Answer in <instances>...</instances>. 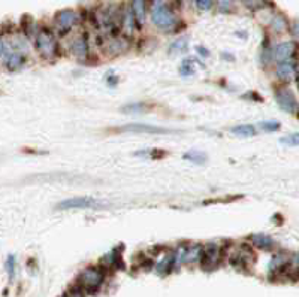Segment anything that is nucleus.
I'll use <instances>...</instances> for the list:
<instances>
[{
	"mask_svg": "<svg viewBox=\"0 0 299 297\" xmlns=\"http://www.w3.org/2000/svg\"><path fill=\"white\" fill-rule=\"evenodd\" d=\"M290 34L293 36L295 42L299 44V20H295L293 23H290V28H289Z\"/></svg>",
	"mask_w": 299,
	"mask_h": 297,
	"instance_id": "nucleus-34",
	"label": "nucleus"
},
{
	"mask_svg": "<svg viewBox=\"0 0 299 297\" xmlns=\"http://www.w3.org/2000/svg\"><path fill=\"white\" fill-rule=\"evenodd\" d=\"M99 265L102 266V268H105V269H108V268H114V269H124V263H123V258H121V252H120V249H118V246L117 248H114V249H111L109 252H107L101 260H99Z\"/></svg>",
	"mask_w": 299,
	"mask_h": 297,
	"instance_id": "nucleus-16",
	"label": "nucleus"
},
{
	"mask_svg": "<svg viewBox=\"0 0 299 297\" xmlns=\"http://www.w3.org/2000/svg\"><path fill=\"white\" fill-rule=\"evenodd\" d=\"M183 159L187 160V162L194 163V164H204V163H207V160H208V157H207L205 153L196 151V150H191V151L184 153V154H183Z\"/></svg>",
	"mask_w": 299,
	"mask_h": 297,
	"instance_id": "nucleus-26",
	"label": "nucleus"
},
{
	"mask_svg": "<svg viewBox=\"0 0 299 297\" xmlns=\"http://www.w3.org/2000/svg\"><path fill=\"white\" fill-rule=\"evenodd\" d=\"M243 99H245V100H254V102H263V97L260 96V94H257L256 91H250V93H245V94H243Z\"/></svg>",
	"mask_w": 299,
	"mask_h": 297,
	"instance_id": "nucleus-36",
	"label": "nucleus"
},
{
	"mask_svg": "<svg viewBox=\"0 0 299 297\" xmlns=\"http://www.w3.org/2000/svg\"><path fill=\"white\" fill-rule=\"evenodd\" d=\"M280 143L287 145V146H298L299 145V132H293L289 135L280 137Z\"/></svg>",
	"mask_w": 299,
	"mask_h": 297,
	"instance_id": "nucleus-29",
	"label": "nucleus"
},
{
	"mask_svg": "<svg viewBox=\"0 0 299 297\" xmlns=\"http://www.w3.org/2000/svg\"><path fill=\"white\" fill-rule=\"evenodd\" d=\"M71 53L75 55L78 60L85 61L87 57L90 54V45H88V36L87 33H82L80 36H77L72 44H71Z\"/></svg>",
	"mask_w": 299,
	"mask_h": 297,
	"instance_id": "nucleus-12",
	"label": "nucleus"
},
{
	"mask_svg": "<svg viewBox=\"0 0 299 297\" xmlns=\"http://www.w3.org/2000/svg\"><path fill=\"white\" fill-rule=\"evenodd\" d=\"M216 3L221 12H227L232 8V0H216Z\"/></svg>",
	"mask_w": 299,
	"mask_h": 297,
	"instance_id": "nucleus-35",
	"label": "nucleus"
},
{
	"mask_svg": "<svg viewBox=\"0 0 299 297\" xmlns=\"http://www.w3.org/2000/svg\"><path fill=\"white\" fill-rule=\"evenodd\" d=\"M274 99L278 105V108L287 114H296L298 112L299 102L293 93V90L287 84H278L274 88Z\"/></svg>",
	"mask_w": 299,
	"mask_h": 297,
	"instance_id": "nucleus-5",
	"label": "nucleus"
},
{
	"mask_svg": "<svg viewBox=\"0 0 299 297\" xmlns=\"http://www.w3.org/2000/svg\"><path fill=\"white\" fill-rule=\"evenodd\" d=\"M130 9L135 15L138 27L141 28L147 15V0H130Z\"/></svg>",
	"mask_w": 299,
	"mask_h": 297,
	"instance_id": "nucleus-19",
	"label": "nucleus"
},
{
	"mask_svg": "<svg viewBox=\"0 0 299 297\" xmlns=\"http://www.w3.org/2000/svg\"><path fill=\"white\" fill-rule=\"evenodd\" d=\"M115 130L121 132V133H147V135H171V133H175V130H171V129L151 126V124H142V123L124 124V126L115 129Z\"/></svg>",
	"mask_w": 299,
	"mask_h": 297,
	"instance_id": "nucleus-7",
	"label": "nucleus"
},
{
	"mask_svg": "<svg viewBox=\"0 0 299 297\" xmlns=\"http://www.w3.org/2000/svg\"><path fill=\"white\" fill-rule=\"evenodd\" d=\"M296 84H298V90H299V75H298V78H296Z\"/></svg>",
	"mask_w": 299,
	"mask_h": 297,
	"instance_id": "nucleus-40",
	"label": "nucleus"
},
{
	"mask_svg": "<svg viewBox=\"0 0 299 297\" xmlns=\"http://www.w3.org/2000/svg\"><path fill=\"white\" fill-rule=\"evenodd\" d=\"M243 3H244L247 9H250L253 12H257L260 9H265L268 6H272L271 0H243Z\"/></svg>",
	"mask_w": 299,
	"mask_h": 297,
	"instance_id": "nucleus-27",
	"label": "nucleus"
},
{
	"mask_svg": "<svg viewBox=\"0 0 299 297\" xmlns=\"http://www.w3.org/2000/svg\"><path fill=\"white\" fill-rule=\"evenodd\" d=\"M2 63H3V66L8 72H18L26 64V54L15 50V51L6 55L2 60Z\"/></svg>",
	"mask_w": 299,
	"mask_h": 297,
	"instance_id": "nucleus-14",
	"label": "nucleus"
},
{
	"mask_svg": "<svg viewBox=\"0 0 299 297\" xmlns=\"http://www.w3.org/2000/svg\"><path fill=\"white\" fill-rule=\"evenodd\" d=\"M270 27H271L272 33L281 34V33H284L286 30L290 28V24H289V20H287V17L284 14L277 12V14L272 15L271 21H270Z\"/></svg>",
	"mask_w": 299,
	"mask_h": 297,
	"instance_id": "nucleus-17",
	"label": "nucleus"
},
{
	"mask_svg": "<svg viewBox=\"0 0 299 297\" xmlns=\"http://www.w3.org/2000/svg\"><path fill=\"white\" fill-rule=\"evenodd\" d=\"M54 23L58 34L63 36L68 31H71V28L78 23V14L74 9H61L54 15Z\"/></svg>",
	"mask_w": 299,
	"mask_h": 297,
	"instance_id": "nucleus-8",
	"label": "nucleus"
},
{
	"mask_svg": "<svg viewBox=\"0 0 299 297\" xmlns=\"http://www.w3.org/2000/svg\"><path fill=\"white\" fill-rule=\"evenodd\" d=\"M259 127L263 130V132H277L281 129V123L277 121V120H267V121H260L259 123Z\"/></svg>",
	"mask_w": 299,
	"mask_h": 297,
	"instance_id": "nucleus-28",
	"label": "nucleus"
},
{
	"mask_svg": "<svg viewBox=\"0 0 299 297\" xmlns=\"http://www.w3.org/2000/svg\"><path fill=\"white\" fill-rule=\"evenodd\" d=\"M147 110V105L142 103V102H135V103H129L126 106L121 108V112H130V114H141Z\"/></svg>",
	"mask_w": 299,
	"mask_h": 297,
	"instance_id": "nucleus-30",
	"label": "nucleus"
},
{
	"mask_svg": "<svg viewBox=\"0 0 299 297\" xmlns=\"http://www.w3.org/2000/svg\"><path fill=\"white\" fill-rule=\"evenodd\" d=\"M229 263L240 272H245L254 266L256 263V252L250 243L243 242L238 245L235 251L229 255Z\"/></svg>",
	"mask_w": 299,
	"mask_h": 297,
	"instance_id": "nucleus-4",
	"label": "nucleus"
},
{
	"mask_svg": "<svg viewBox=\"0 0 299 297\" xmlns=\"http://www.w3.org/2000/svg\"><path fill=\"white\" fill-rule=\"evenodd\" d=\"M196 58H184L183 61H181V64H180V67H178V70H180V73H181V77H191V75H194L196 73Z\"/></svg>",
	"mask_w": 299,
	"mask_h": 297,
	"instance_id": "nucleus-25",
	"label": "nucleus"
},
{
	"mask_svg": "<svg viewBox=\"0 0 299 297\" xmlns=\"http://www.w3.org/2000/svg\"><path fill=\"white\" fill-rule=\"evenodd\" d=\"M35 48L44 60H54L60 54V45L51 28L41 27L35 36Z\"/></svg>",
	"mask_w": 299,
	"mask_h": 297,
	"instance_id": "nucleus-2",
	"label": "nucleus"
},
{
	"mask_svg": "<svg viewBox=\"0 0 299 297\" xmlns=\"http://www.w3.org/2000/svg\"><path fill=\"white\" fill-rule=\"evenodd\" d=\"M296 115H298V117H299V106H298V112H296Z\"/></svg>",
	"mask_w": 299,
	"mask_h": 297,
	"instance_id": "nucleus-41",
	"label": "nucleus"
},
{
	"mask_svg": "<svg viewBox=\"0 0 299 297\" xmlns=\"http://www.w3.org/2000/svg\"><path fill=\"white\" fill-rule=\"evenodd\" d=\"M151 20L156 27L163 31H174L178 30V21L175 12L169 3L163 0H154L151 5Z\"/></svg>",
	"mask_w": 299,
	"mask_h": 297,
	"instance_id": "nucleus-1",
	"label": "nucleus"
},
{
	"mask_svg": "<svg viewBox=\"0 0 299 297\" xmlns=\"http://www.w3.org/2000/svg\"><path fill=\"white\" fill-rule=\"evenodd\" d=\"M196 51H197V54L202 55L204 58L210 55V51H208V50H207L205 47H202V45H197V47H196Z\"/></svg>",
	"mask_w": 299,
	"mask_h": 297,
	"instance_id": "nucleus-38",
	"label": "nucleus"
},
{
	"mask_svg": "<svg viewBox=\"0 0 299 297\" xmlns=\"http://www.w3.org/2000/svg\"><path fill=\"white\" fill-rule=\"evenodd\" d=\"M230 133L240 137H251V136L257 135L256 127L253 124H238L230 127Z\"/></svg>",
	"mask_w": 299,
	"mask_h": 297,
	"instance_id": "nucleus-23",
	"label": "nucleus"
},
{
	"mask_svg": "<svg viewBox=\"0 0 299 297\" xmlns=\"http://www.w3.org/2000/svg\"><path fill=\"white\" fill-rule=\"evenodd\" d=\"M63 297H85V291H84V288L80 287L78 284L77 285H72L64 294Z\"/></svg>",
	"mask_w": 299,
	"mask_h": 297,
	"instance_id": "nucleus-32",
	"label": "nucleus"
},
{
	"mask_svg": "<svg viewBox=\"0 0 299 297\" xmlns=\"http://www.w3.org/2000/svg\"><path fill=\"white\" fill-rule=\"evenodd\" d=\"M189 50V38L187 36H181L178 39H175L169 48H168V54L169 55H178V54H184L187 53Z\"/></svg>",
	"mask_w": 299,
	"mask_h": 297,
	"instance_id": "nucleus-21",
	"label": "nucleus"
},
{
	"mask_svg": "<svg viewBox=\"0 0 299 297\" xmlns=\"http://www.w3.org/2000/svg\"><path fill=\"white\" fill-rule=\"evenodd\" d=\"M130 48V41L126 36H115L109 39V42L105 47V53L111 57L124 54Z\"/></svg>",
	"mask_w": 299,
	"mask_h": 297,
	"instance_id": "nucleus-13",
	"label": "nucleus"
},
{
	"mask_svg": "<svg viewBox=\"0 0 299 297\" xmlns=\"http://www.w3.org/2000/svg\"><path fill=\"white\" fill-rule=\"evenodd\" d=\"M105 81H107V85H109V87H115L118 84V77L114 72H108V75L105 77Z\"/></svg>",
	"mask_w": 299,
	"mask_h": 297,
	"instance_id": "nucleus-37",
	"label": "nucleus"
},
{
	"mask_svg": "<svg viewBox=\"0 0 299 297\" xmlns=\"http://www.w3.org/2000/svg\"><path fill=\"white\" fill-rule=\"evenodd\" d=\"M248 241L251 242V245H254L257 249L267 251V252L274 251L275 246H277L275 241L272 239L270 235H265V233H251V235L248 236Z\"/></svg>",
	"mask_w": 299,
	"mask_h": 297,
	"instance_id": "nucleus-15",
	"label": "nucleus"
},
{
	"mask_svg": "<svg viewBox=\"0 0 299 297\" xmlns=\"http://www.w3.org/2000/svg\"><path fill=\"white\" fill-rule=\"evenodd\" d=\"M5 268L8 270L9 279L12 281L15 278V268H17V258H15V255H8L6 263H5Z\"/></svg>",
	"mask_w": 299,
	"mask_h": 297,
	"instance_id": "nucleus-31",
	"label": "nucleus"
},
{
	"mask_svg": "<svg viewBox=\"0 0 299 297\" xmlns=\"http://www.w3.org/2000/svg\"><path fill=\"white\" fill-rule=\"evenodd\" d=\"M298 53V44L295 41H284L274 47V63H284L289 60H295Z\"/></svg>",
	"mask_w": 299,
	"mask_h": 297,
	"instance_id": "nucleus-10",
	"label": "nucleus"
},
{
	"mask_svg": "<svg viewBox=\"0 0 299 297\" xmlns=\"http://www.w3.org/2000/svg\"><path fill=\"white\" fill-rule=\"evenodd\" d=\"M174 266H177V260H175V252H169L163 260H160L156 265V272L160 275H168L171 270L174 269Z\"/></svg>",
	"mask_w": 299,
	"mask_h": 297,
	"instance_id": "nucleus-22",
	"label": "nucleus"
},
{
	"mask_svg": "<svg viewBox=\"0 0 299 297\" xmlns=\"http://www.w3.org/2000/svg\"><path fill=\"white\" fill-rule=\"evenodd\" d=\"M272 61H274V47H272L271 39L268 36H265V39L260 45V64L263 67H267Z\"/></svg>",
	"mask_w": 299,
	"mask_h": 297,
	"instance_id": "nucleus-18",
	"label": "nucleus"
},
{
	"mask_svg": "<svg viewBox=\"0 0 299 297\" xmlns=\"http://www.w3.org/2000/svg\"><path fill=\"white\" fill-rule=\"evenodd\" d=\"M275 77L283 84H287L292 80H296L298 78L296 60H289V61H284V63H278L275 66Z\"/></svg>",
	"mask_w": 299,
	"mask_h": 297,
	"instance_id": "nucleus-11",
	"label": "nucleus"
},
{
	"mask_svg": "<svg viewBox=\"0 0 299 297\" xmlns=\"http://www.w3.org/2000/svg\"><path fill=\"white\" fill-rule=\"evenodd\" d=\"M221 57H223V58H229L230 61H234V60H235V57H234L232 54H229V53H227V54H226V53H221Z\"/></svg>",
	"mask_w": 299,
	"mask_h": 297,
	"instance_id": "nucleus-39",
	"label": "nucleus"
},
{
	"mask_svg": "<svg viewBox=\"0 0 299 297\" xmlns=\"http://www.w3.org/2000/svg\"><path fill=\"white\" fill-rule=\"evenodd\" d=\"M21 28H23L24 36H27V38L36 36L38 31H39V30H36V23H35V20L30 15H23V18H21Z\"/></svg>",
	"mask_w": 299,
	"mask_h": 297,
	"instance_id": "nucleus-24",
	"label": "nucleus"
},
{
	"mask_svg": "<svg viewBox=\"0 0 299 297\" xmlns=\"http://www.w3.org/2000/svg\"><path fill=\"white\" fill-rule=\"evenodd\" d=\"M221 248L216 242L204 243V251H202V257H201V268L207 272H211L217 268L221 260Z\"/></svg>",
	"mask_w": 299,
	"mask_h": 297,
	"instance_id": "nucleus-6",
	"label": "nucleus"
},
{
	"mask_svg": "<svg viewBox=\"0 0 299 297\" xmlns=\"http://www.w3.org/2000/svg\"><path fill=\"white\" fill-rule=\"evenodd\" d=\"M216 0H196V8L199 11H210Z\"/></svg>",
	"mask_w": 299,
	"mask_h": 297,
	"instance_id": "nucleus-33",
	"label": "nucleus"
},
{
	"mask_svg": "<svg viewBox=\"0 0 299 297\" xmlns=\"http://www.w3.org/2000/svg\"><path fill=\"white\" fill-rule=\"evenodd\" d=\"M202 251H204V245L202 243H189L187 249H186V257H184V263H196L201 262L202 257Z\"/></svg>",
	"mask_w": 299,
	"mask_h": 297,
	"instance_id": "nucleus-20",
	"label": "nucleus"
},
{
	"mask_svg": "<svg viewBox=\"0 0 299 297\" xmlns=\"http://www.w3.org/2000/svg\"><path fill=\"white\" fill-rule=\"evenodd\" d=\"M101 202L94 197H72V199H66L60 203H57L55 209L58 211H68V209H90V208H96L99 206Z\"/></svg>",
	"mask_w": 299,
	"mask_h": 297,
	"instance_id": "nucleus-9",
	"label": "nucleus"
},
{
	"mask_svg": "<svg viewBox=\"0 0 299 297\" xmlns=\"http://www.w3.org/2000/svg\"><path fill=\"white\" fill-rule=\"evenodd\" d=\"M105 276H107L105 268H102L101 265H97V266H93L91 265V266H87L85 269H82L81 273L78 275L77 284L84 288L85 293L94 294L104 285Z\"/></svg>",
	"mask_w": 299,
	"mask_h": 297,
	"instance_id": "nucleus-3",
	"label": "nucleus"
}]
</instances>
